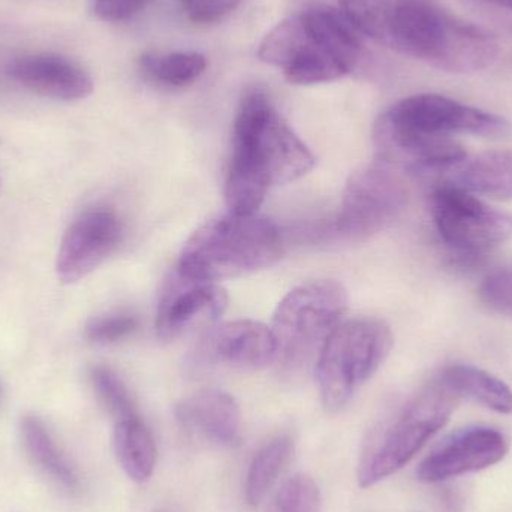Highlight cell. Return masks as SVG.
<instances>
[{"mask_svg":"<svg viewBox=\"0 0 512 512\" xmlns=\"http://www.w3.org/2000/svg\"><path fill=\"white\" fill-rule=\"evenodd\" d=\"M141 72L153 83L165 87H185L195 83L207 68V59L197 51L144 53L140 57Z\"/></svg>","mask_w":512,"mask_h":512,"instance_id":"21","label":"cell"},{"mask_svg":"<svg viewBox=\"0 0 512 512\" xmlns=\"http://www.w3.org/2000/svg\"><path fill=\"white\" fill-rule=\"evenodd\" d=\"M152 0H95L93 12L96 17L108 23H119L143 11Z\"/></svg>","mask_w":512,"mask_h":512,"instance_id":"28","label":"cell"},{"mask_svg":"<svg viewBox=\"0 0 512 512\" xmlns=\"http://www.w3.org/2000/svg\"><path fill=\"white\" fill-rule=\"evenodd\" d=\"M348 292L336 280H310L289 291L277 304L271 333L276 360L286 370H300L318 358L325 340L342 322Z\"/></svg>","mask_w":512,"mask_h":512,"instance_id":"7","label":"cell"},{"mask_svg":"<svg viewBox=\"0 0 512 512\" xmlns=\"http://www.w3.org/2000/svg\"><path fill=\"white\" fill-rule=\"evenodd\" d=\"M439 376L459 399L474 400L498 414H511L512 390L492 373L469 364H453Z\"/></svg>","mask_w":512,"mask_h":512,"instance_id":"18","label":"cell"},{"mask_svg":"<svg viewBox=\"0 0 512 512\" xmlns=\"http://www.w3.org/2000/svg\"><path fill=\"white\" fill-rule=\"evenodd\" d=\"M508 132L504 117L423 93L402 99L379 117L375 144L379 161L436 183L468 156L454 135L504 137Z\"/></svg>","mask_w":512,"mask_h":512,"instance_id":"2","label":"cell"},{"mask_svg":"<svg viewBox=\"0 0 512 512\" xmlns=\"http://www.w3.org/2000/svg\"><path fill=\"white\" fill-rule=\"evenodd\" d=\"M481 3H487V5L496 6V8L511 9L512 11V0H478Z\"/></svg>","mask_w":512,"mask_h":512,"instance_id":"29","label":"cell"},{"mask_svg":"<svg viewBox=\"0 0 512 512\" xmlns=\"http://www.w3.org/2000/svg\"><path fill=\"white\" fill-rule=\"evenodd\" d=\"M508 450L504 433L492 427H471L430 453L418 466L417 478L424 484H436L484 471L502 462Z\"/></svg>","mask_w":512,"mask_h":512,"instance_id":"13","label":"cell"},{"mask_svg":"<svg viewBox=\"0 0 512 512\" xmlns=\"http://www.w3.org/2000/svg\"><path fill=\"white\" fill-rule=\"evenodd\" d=\"M292 453V441L288 436H279L265 444L252 459L246 475V501L258 507L271 487L276 483Z\"/></svg>","mask_w":512,"mask_h":512,"instance_id":"22","label":"cell"},{"mask_svg":"<svg viewBox=\"0 0 512 512\" xmlns=\"http://www.w3.org/2000/svg\"><path fill=\"white\" fill-rule=\"evenodd\" d=\"M408 194L397 170L382 161L355 171L346 183L337 233L366 239L390 227L405 210Z\"/></svg>","mask_w":512,"mask_h":512,"instance_id":"10","label":"cell"},{"mask_svg":"<svg viewBox=\"0 0 512 512\" xmlns=\"http://www.w3.org/2000/svg\"><path fill=\"white\" fill-rule=\"evenodd\" d=\"M478 295L493 312L512 318V268L487 273L478 286Z\"/></svg>","mask_w":512,"mask_h":512,"instance_id":"25","label":"cell"},{"mask_svg":"<svg viewBox=\"0 0 512 512\" xmlns=\"http://www.w3.org/2000/svg\"><path fill=\"white\" fill-rule=\"evenodd\" d=\"M92 382L99 399L104 403L108 412L113 415L116 423L117 421L140 417L131 393H129L125 382L119 378L116 372L104 366L95 367L92 370Z\"/></svg>","mask_w":512,"mask_h":512,"instance_id":"24","label":"cell"},{"mask_svg":"<svg viewBox=\"0 0 512 512\" xmlns=\"http://www.w3.org/2000/svg\"><path fill=\"white\" fill-rule=\"evenodd\" d=\"M24 447L32 457L33 462L45 474L50 475L57 483L66 489L74 490L78 486V475L74 466L66 459L65 454L57 447L56 441L51 438L45 424L38 417H26L21 423Z\"/></svg>","mask_w":512,"mask_h":512,"instance_id":"20","label":"cell"},{"mask_svg":"<svg viewBox=\"0 0 512 512\" xmlns=\"http://www.w3.org/2000/svg\"><path fill=\"white\" fill-rule=\"evenodd\" d=\"M436 183H448L481 197L512 200V150L466 156Z\"/></svg>","mask_w":512,"mask_h":512,"instance_id":"17","label":"cell"},{"mask_svg":"<svg viewBox=\"0 0 512 512\" xmlns=\"http://www.w3.org/2000/svg\"><path fill=\"white\" fill-rule=\"evenodd\" d=\"M227 306V292L219 283L191 279L176 268L159 300L156 333L162 340L177 339L195 328L215 324Z\"/></svg>","mask_w":512,"mask_h":512,"instance_id":"11","label":"cell"},{"mask_svg":"<svg viewBox=\"0 0 512 512\" xmlns=\"http://www.w3.org/2000/svg\"><path fill=\"white\" fill-rule=\"evenodd\" d=\"M315 165L306 144L289 128L264 92L242 99L233 129V152L225 180L230 212L255 215L268 192L306 176Z\"/></svg>","mask_w":512,"mask_h":512,"instance_id":"3","label":"cell"},{"mask_svg":"<svg viewBox=\"0 0 512 512\" xmlns=\"http://www.w3.org/2000/svg\"><path fill=\"white\" fill-rule=\"evenodd\" d=\"M430 212L442 242L460 255L486 254L512 237L511 213L448 183L433 186Z\"/></svg>","mask_w":512,"mask_h":512,"instance_id":"9","label":"cell"},{"mask_svg":"<svg viewBox=\"0 0 512 512\" xmlns=\"http://www.w3.org/2000/svg\"><path fill=\"white\" fill-rule=\"evenodd\" d=\"M114 451L123 471L135 483H146L155 472L158 448L152 432L140 417L117 421Z\"/></svg>","mask_w":512,"mask_h":512,"instance_id":"19","label":"cell"},{"mask_svg":"<svg viewBox=\"0 0 512 512\" xmlns=\"http://www.w3.org/2000/svg\"><path fill=\"white\" fill-rule=\"evenodd\" d=\"M459 400L441 376L430 381L370 444L358 468L360 486L369 489L408 465L447 426Z\"/></svg>","mask_w":512,"mask_h":512,"instance_id":"8","label":"cell"},{"mask_svg":"<svg viewBox=\"0 0 512 512\" xmlns=\"http://www.w3.org/2000/svg\"><path fill=\"white\" fill-rule=\"evenodd\" d=\"M6 75L29 92L57 101H80L93 92V80L80 65L57 54H26L6 65Z\"/></svg>","mask_w":512,"mask_h":512,"instance_id":"14","label":"cell"},{"mask_svg":"<svg viewBox=\"0 0 512 512\" xmlns=\"http://www.w3.org/2000/svg\"><path fill=\"white\" fill-rule=\"evenodd\" d=\"M394 337L381 319L352 318L340 322L316 358V382L327 411L345 408L355 391L382 366Z\"/></svg>","mask_w":512,"mask_h":512,"instance_id":"6","label":"cell"},{"mask_svg":"<svg viewBox=\"0 0 512 512\" xmlns=\"http://www.w3.org/2000/svg\"><path fill=\"white\" fill-rule=\"evenodd\" d=\"M318 484L309 475H295L277 490L267 512H321Z\"/></svg>","mask_w":512,"mask_h":512,"instance_id":"23","label":"cell"},{"mask_svg":"<svg viewBox=\"0 0 512 512\" xmlns=\"http://www.w3.org/2000/svg\"><path fill=\"white\" fill-rule=\"evenodd\" d=\"M360 35L451 74H474L495 63L492 33L433 0H339Z\"/></svg>","mask_w":512,"mask_h":512,"instance_id":"1","label":"cell"},{"mask_svg":"<svg viewBox=\"0 0 512 512\" xmlns=\"http://www.w3.org/2000/svg\"><path fill=\"white\" fill-rule=\"evenodd\" d=\"M176 417L188 432L219 447H236L242 439V414L234 397L221 390H201L177 405Z\"/></svg>","mask_w":512,"mask_h":512,"instance_id":"16","label":"cell"},{"mask_svg":"<svg viewBox=\"0 0 512 512\" xmlns=\"http://www.w3.org/2000/svg\"><path fill=\"white\" fill-rule=\"evenodd\" d=\"M364 56L361 35L340 9L316 6L274 26L258 48L261 62L298 86L352 74Z\"/></svg>","mask_w":512,"mask_h":512,"instance_id":"4","label":"cell"},{"mask_svg":"<svg viewBox=\"0 0 512 512\" xmlns=\"http://www.w3.org/2000/svg\"><path fill=\"white\" fill-rule=\"evenodd\" d=\"M161 512H168V511H161Z\"/></svg>","mask_w":512,"mask_h":512,"instance_id":"30","label":"cell"},{"mask_svg":"<svg viewBox=\"0 0 512 512\" xmlns=\"http://www.w3.org/2000/svg\"><path fill=\"white\" fill-rule=\"evenodd\" d=\"M138 321L129 313H113V315L101 316L87 324L86 337L89 342L98 345H110L128 339L137 331Z\"/></svg>","mask_w":512,"mask_h":512,"instance_id":"26","label":"cell"},{"mask_svg":"<svg viewBox=\"0 0 512 512\" xmlns=\"http://www.w3.org/2000/svg\"><path fill=\"white\" fill-rule=\"evenodd\" d=\"M243 0H182L186 18L194 24H213L234 11Z\"/></svg>","mask_w":512,"mask_h":512,"instance_id":"27","label":"cell"},{"mask_svg":"<svg viewBox=\"0 0 512 512\" xmlns=\"http://www.w3.org/2000/svg\"><path fill=\"white\" fill-rule=\"evenodd\" d=\"M122 236V221L114 210H86L72 222L60 243L56 259L60 282L75 283L89 276L116 251Z\"/></svg>","mask_w":512,"mask_h":512,"instance_id":"12","label":"cell"},{"mask_svg":"<svg viewBox=\"0 0 512 512\" xmlns=\"http://www.w3.org/2000/svg\"><path fill=\"white\" fill-rule=\"evenodd\" d=\"M201 352L210 363L259 370L276 360V343L267 325L254 319H237L210 331Z\"/></svg>","mask_w":512,"mask_h":512,"instance_id":"15","label":"cell"},{"mask_svg":"<svg viewBox=\"0 0 512 512\" xmlns=\"http://www.w3.org/2000/svg\"><path fill=\"white\" fill-rule=\"evenodd\" d=\"M283 254V236L270 219L227 215L201 225L183 246L177 270L204 282L219 283L270 267Z\"/></svg>","mask_w":512,"mask_h":512,"instance_id":"5","label":"cell"}]
</instances>
